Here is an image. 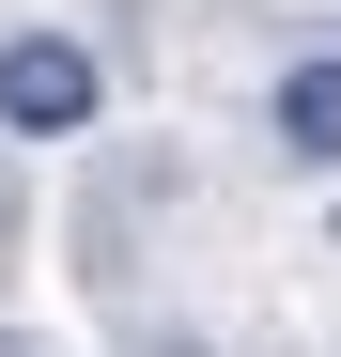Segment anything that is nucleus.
<instances>
[{"label":"nucleus","instance_id":"f257e3e1","mask_svg":"<svg viewBox=\"0 0 341 357\" xmlns=\"http://www.w3.org/2000/svg\"><path fill=\"white\" fill-rule=\"evenodd\" d=\"M109 63L78 31H0V140H93Z\"/></svg>","mask_w":341,"mask_h":357},{"label":"nucleus","instance_id":"f03ea898","mask_svg":"<svg viewBox=\"0 0 341 357\" xmlns=\"http://www.w3.org/2000/svg\"><path fill=\"white\" fill-rule=\"evenodd\" d=\"M264 140H279V171H341V47L279 63V93H264Z\"/></svg>","mask_w":341,"mask_h":357},{"label":"nucleus","instance_id":"7ed1b4c3","mask_svg":"<svg viewBox=\"0 0 341 357\" xmlns=\"http://www.w3.org/2000/svg\"><path fill=\"white\" fill-rule=\"evenodd\" d=\"M0 357H47V342H31V326H0Z\"/></svg>","mask_w":341,"mask_h":357},{"label":"nucleus","instance_id":"20e7f679","mask_svg":"<svg viewBox=\"0 0 341 357\" xmlns=\"http://www.w3.org/2000/svg\"><path fill=\"white\" fill-rule=\"evenodd\" d=\"M326 47H341V31H326Z\"/></svg>","mask_w":341,"mask_h":357},{"label":"nucleus","instance_id":"39448f33","mask_svg":"<svg viewBox=\"0 0 341 357\" xmlns=\"http://www.w3.org/2000/svg\"><path fill=\"white\" fill-rule=\"evenodd\" d=\"M326 233H341V218H326Z\"/></svg>","mask_w":341,"mask_h":357}]
</instances>
